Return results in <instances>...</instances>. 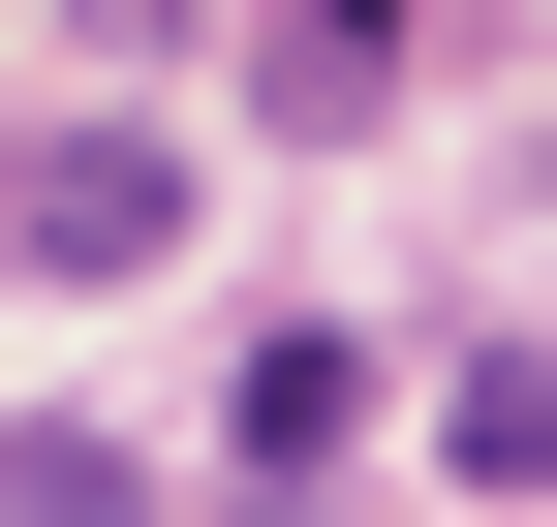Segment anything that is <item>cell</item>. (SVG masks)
Listing matches in <instances>:
<instances>
[{
	"instance_id": "obj_1",
	"label": "cell",
	"mask_w": 557,
	"mask_h": 527,
	"mask_svg": "<svg viewBox=\"0 0 557 527\" xmlns=\"http://www.w3.org/2000/svg\"><path fill=\"white\" fill-rule=\"evenodd\" d=\"M0 248H32V280H156V248H186V156H156V124H62V156L0 186Z\"/></svg>"
},
{
	"instance_id": "obj_2",
	"label": "cell",
	"mask_w": 557,
	"mask_h": 527,
	"mask_svg": "<svg viewBox=\"0 0 557 527\" xmlns=\"http://www.w3.org/2000/svg\"><path fill=\"white\" fill-rule=\"evenodd\" d=\"M341 434H372V342H341V310H278V342L218 372V466H248V497H310Z\"/></svg>"
},
{
	"instance_id": "obj_3",
	"label": "cell",
	"mask_w": 557,
	"mask_h": 527,
	"mask_svg": "<svg viewBox=\"0 0 557 527\" xmlns=\"http://www.w3.org/2000/svg\"><path fill=\"white\" fill-rule=\"evenodd\" d=\"M434 434H465V497H496V527L557 497V372H527V342H496V372H465V404H434Z\"/></svg>"
},
{
	"instance_id": "obj_4",
	"label": "cell",
	"mask_w": 557,
	"mask_h": 527,
	"mask_svg": "<svg viewBox=\"0 0 557 527\" xmlns=\"http://www.w3.org/2000/svg\"><path fill=\"white\" fill-rule=\"evenodd\" d=\"M0 527H156V497H124V434H62V404H32V434H0Z\"/></svg>"
},
{
	"instance_id": "obj_5",
	"label": "cell",
	"mask_w": 557,
	"mask_h": 527,
	"mask_svg": "<svg viewBox=\"0 0 557 527\" xmlns=\"http://www.w3.org/2000/svg\"><path fill=\"white\" fill-rule=\"evenodd\" d=\"M278 32H310V62H372V32H403V0H278Z\"/></svg>"
}]
</instances>
